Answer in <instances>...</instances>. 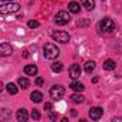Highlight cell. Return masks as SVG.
I'll return each instance as SVG.
<instances>
[{"instance_id":"2e32d148","label":"cell","mask_w":122,"mask_h":122,"mask_svg":"<svg viewBox=\"0 0 122 122\" xmlns=\"http://www.w3.org/2000/svg\"><path fill=\"white\" fill-rule=\"evenodd\" d=\"M71 99H72L75 103H83L85 96H83V95H81V93H73V95L71 96Z\"/></svg>"},{"instance_id":"4316f807","label":"cell","mask_w":122,"mask_h":122,"mask_svg":"<svg viewBox=\"0 0 122 122\" xmlns=\"http://www.w3.org/2000/svg\"><path fill=\"white\" fill-rule=\"evenodd\" d=\"M112 121H113V122H115V121H121V122H122V118H119V116H116V118H113Z\"/></svg>"},{"instance_id":"ba28073f","label":"cell","mask_w":122,"mask_h":122,"mask_svg":"<svg viewBox=\"0 0 122 122\" xmlns=\"http://www.w3.org/2000/svg\"><path fill=\"white\" fill-rule=\"evenodd\" d=\"M81 66L79 65H72L71 68H69V76L72 78V79H78L79 76H81Z\"/></svg>"},{"instance_id":"277c9868","label":"cell","mask_w":122,"mask_h":122,"mask_svg":"<svg viewBox=\"0 0 122 122\" xmlns=\"http://www.w3.org/2000/svg\"><path fill=\"white\" fill-rule=\"evenodd\" d=\"M71 22V16L68 12H63V10H60L55 15V23L59 25V26H63V25H68Z\"/></svg>"},{"instance_id":"e0dca14e","label":"cell","mask_w":122,"mask_h":122,"mask_svg":"<svg viewBox=\"0 0 122 122\" xmlns=\"http://www.w3.org/2000/svg\"><path fill=\"white\" fill-rule=\"evenodd\" d=\"M82 3L86 10H93L95 7V0H82Z\"/></svg>"},{"instance_id":"7a4b0ae2","label":"cell","mask_w":122,"mask_h":122,"mask_svg":"<svg viewBox=\"0 0 122 122\" xmlns=\"http://www.w3.org/2000/svg\"><path fill=\"white\" fill-rule=\"evenodd\" d=\"M99 30L103 32V33H111V32H113V30H115V23H113V20H112V19H108V17L102 19V20L99 22Z\"/></svg>"},{"instance_id":"ffe728a7","label":"cell","mask_w":122,"mask_h":122,"mask_svg":"<svg viewBox=\"0 0 122 122\" xmlns=\"http://www.w3.org/2000/svg\"><path fill=\"white\" fill-rule=\"evenodd\" d=\"M6 88H7V92H9L10 95H16V93H17V91H19V89H17V86H16L15 83H7V86H6Z\"/></svg>"},{"instance_id":"3957f363","label":"cell","mask_w":122,"mask_h":122,"mask_svg":"<svg viewBox=\"0 0 122 122\" xmlns=\"http://www.w3.org/2000/svg\"><path fill=\"white\" fill-rule=\"evenodd\" d=\"M52 39L59 43H68L71 40V35L63 30H55V32H52Z\"/></svg>"},{"instance_id":"5bb4252c","label":"cell","mask_w":122,"mask_h":122,"mask_svg":"<svg viewBox=\"0 0 122 122\" xmlns=\"http://www.w3.org/2000/svg\"><path fill=\"white\" fill-rule=\"evenodd\" d=\"M68 7H69V12H72V13H79L81 12V6L76 2H71Z\"/></svg>"},{"instance_id":"7402d4cb","label":"cell","mask_w":122,"mask_h":122,"mask_svg":"<svg viewBox=\"0 0 122 122\" xmlns=\"http://www.w3.org/2000/svg\"><path fill=\"white\" fill-rule=\"evenodd\" d=\"M27 26H29L30 29L39 27V22H37V20H29V22H27Z\"/></svg>"},{"instance_id":"8992f818","label":"cell","mask_w":122,"mask_h":122,"mask_svg":"<svg viewBox=\"0 0 122 122\" xmlns=\"http://www.w3.org/2000/svg\"><path fill=\"white\" fill-rule=\"evenodd\" d=\"M63 95H65V88H63V86H60V85L52 86V89H50V96H52V99L59 101V99L63 98Z\"/></svg>"},{"instance_id":"8fae6325","label":"cell","mask_w":122,"mask_h":122,"mask_svg":"<svg viewBox=\"0 0 122 122\" xmlns=\"http://www.w3.org/2000/svg\"><path fill=\"white\" fill-rule=\"evenodd\" d=\"M30 99H32V102H35V103H39V102H42V99H43V95H42L39 91H35V92H32V95H30Z\"/></svg>"},{"instance_id":"d4e9b609","label":"cell","mask_w":122,"mask_h":122,"mask_svg":"<svg viewBox=\"0 0 122 122\" xmlns=\"http://www.w3.org/2000/svg\"><path fill=\"white\" fill-rule=\"evenodd\" d=\"M49 118H50L52 121H56V119H57V113H55V112H50V115H49Z\"/></svg>"},{"instance_id":"603a6c76","label":"cell","mask_w":122,"mask_h":122,"mask_svg":"<svg viewBox=\"0 0 122 122\" xmlns=\"http://www.w3.org/2000/svg\"><path fill=\"white\" fill-rule=\"evenodd\" d=\"M30 116H32L33 119H36V121H37V119H40V113H39V112H37L36 109H33V111H32V113H30Z\"/></svg>"},{"instance_id":"44dd1931","label":"cell","mask_w":122,"mask_h":122,"mask_svg":"<svg viewBox=\"0 0 122 122\" xmlns=\"http://www.w3.org/2000/svg\"><path fill=\"white\" fill-rule=\"evenodd\" d=\"M93 69H95V62H93V60H89V62H86V63H85V72L91 73Z\"/></svg>"},{"instance_id":"4fadbf2b","label":"cell","mask_w":122,"mask_h":122,"mask_svg":"<svg viewBox=\"0 0 122 122\" xmlns=\"http://www.w3.org/2000/svg\"><path fill=\"white\" fill-rule=\"evenodd\" d=\"M115 68H116V63L113 62V60H111V59L105 60V63H103V69L105 71H113Z\"/></svg>"},{"instance_id":"cb8c5ba5","label":"cell","mask_w":122,"mask_h":122,"mask_svg":"<svg viewBox=\"0 0 122 122\" xmlns=\"http://www.w3.org/2000/svg\"><path fill=\"white\" fill-rule=\"evenodd\" d=\"M45 111H47V112H52V109H53V105L50 103V102H47V103H45Z\"/></svg>"},{"instance_id":"484cf974","label":"cell","mask_w":122,"mask_h":122,"mask_svg":"<svg viewBox=\"0 0 122 122\" xmlns=\"http://www.w3.org/2000/svg\"><path fill=\"white\" fill-rule=\"evenodd\" d=\"M42 83H43V79H42V78H37V79H36V85H37V86H40Z\"/></svg>"},{"instance_id":"9c48e42d","label":"cell","mask_w":122,"mask_h":122,"mask_svg":"<svg viewBox=\"0 0 122 122\" xmlns=\"http://www.w3.org/2000/svg\"><path fill=\"white\" fill-rule=\"evenodd\" d=\"M12 52H13V49H12V46L9 45V43H2L0 45V53H2L3 56H9V55H12Z\"/></svg>"},{"instance_id":"ac0fdd59","label":"cell","mask_w":122,"mask_h":122,"mask_svg":"<svg viewBox=\"0 0 122 122\" xmlns=\"http://www.w3.org/2000/svg\"><path fill=\"white\" fill-rule=\"evenodd\" d=\"M52 71L56 72V73L62 72L63 71V63L62 62H55V63H52Z\"/></svg>"},{"instance_id":"7c38bea8","label":"cell","mask_w":122,"mask_h":122,"mask_svg":"<svg viewBox=\"0 0 122 122\" xmlns=\"http://www.w3.org/2000/svg\"><path fill=\"white\" fill-rule=\"evenodd\" d=\"M25 73H26V75H30V76H35V75L37 73L36 65H27V66L25 68Z\"/></svg>"},{"instance_id":"6da1fadb","label":"cell","mask_w":122,"mask_h":122,"mask_svg":"<svg viewBox=\"0 0 122 122\" xmlns=\"http://www.w3.org/2000/svg\"><path fill=\"white\" fill-rule=\"evenodd\" d=\"M59 49H57V46H55L53 43H46L45 46H43V55H45V57L46 59H49V60H53V59H56L57 56H59Z\"/></svg>"},{"instance_id":"5b68a950","label":"cell","mask_w":122,"mask_h":122,"mask_svg":"<svg viewBox=\"0 0 122 122\" xmlns=\"http://www.w3.org/2000/svg\"><path fill=\"white\" fill-rule=\"evenodd\" d=\"M19 9H20L19 3L10 2V3H3L2 7H0V12H2V15H7V13H16L19 12Z\"/></svg>"},{"instance_id":"d6986e66","label":"cell","mask_w":122,"mask_h":122,"mask_svg":"<svg viewBox=\"0 0 122 122\" xmlns=\"http://www.w3.org/2000/svg\"><path fill=\"white\" fill-rule=\"evenodd\" d=\"M17 83H19V86H20V88H23V89H26V88H29V85H30V82H29V79H26V78H19V81H17Z\"/></svg>"},{"instance_id":"9a60e30c","label":"cell","mask_w":122,"mask_h":122,"mask_svg":"<svg viewBox=\"0 0 122 122\" xmlns=\"http://www.w3.org/2000/svg\"><path fill=\"white\" fill-rule=\"evenodd\" d=\"M71 88H72L73 91H76V92H82V91L85 89V85L81 83V82H72V83H71Z\"/></svg>"},{"instance_id":"83f0119b","label":"cell","mask_w":122,"mask_h":122,"mask_svg":"<svg viewBox=\"0 0 122 122\" xmlns=\"http://www.w3.org/2000/svg\"><path fill=\"white\" fill-rule=\"evenodd\" d=\"M3 3H10V2H13V0H2Z\"/></svg>"},{"instance_id":"30bf717a","label":"cell","mask_w":122,"mask_h":122,"mask_svg":"<svg viewBox=\"0 0 122 122\" xmlns=\"http://www.w3.org/2000/svg\"><path fill=\"white\" fill-rule=\"evenodd\" d=\"M16 118H17V121H19V122H26V121H27V118H29L27 111H26V109H19V111H17V113H16Z\"/></svg>"},{"instance_id":"52a82bcc","label":"cell","mask_w":122,"mask_h":122,"mask_svg":"<svg viewBox=\"0 0 122 122\" xmlns=\"http://www.w3.org/2000/svg\"><path fill=\"white\" fill-rule=\"evenodd\" d=\"M102 115H103V109L99 108V106H93V108L89 109V118H91L92 121H98V119H101Z\"/></svg>"}]
</instances>
